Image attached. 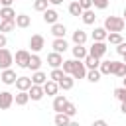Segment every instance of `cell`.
<instances>
[{"label":"cell","instance_id":"cell-1","mask_svg":"<svg viewBox=\"0 0 126 126\" xmlns=\"http://www.w3.org/2000/svg\"><path fill=\"white\" fill-rule=\"evenodd\" d=\"M102 28H104L108 33H122V30L126 28V22H124L122 16H106Z\"/></svg>","mask_w":126,"mask_h":126},{"label":"cell","instance_id":"cell-2","mask_svg":"<svg viewBox=\"0 0 126 126\" xmlns=\"http://www.w3.org/2000/svg\"><path fill=\"white\" fill-rule=\"evenodd\" d=\"M106 41H93V45L89 47V55L96 57V59H102L106 55Z\"/></svg>","mask_w":126,"mask_h":126},{"label":"cell","instance_id":"cell-3","mask_svg":"<svg viewBox=\"0 0 126 126\" xmlns=\"http://www.w3.org/2000/svg\"><path fill=\"white\" fill-rule=\"evenodd\" d=\"M30 59H32V53H30L28 49H20V51H16V55H14V63H16L18 67H22V69H28Z\"/></svg>","mask_w":126,"mask_h":126},{"label":"cell","instance_id":"cell-4","mask_svg":"<svg viewBox=\"0 0 126 126\" xmlns=\"http://www.w3.org/2000/svg\"><path fill=\"white\" fill-rule=\"evenodd\" d=\"M12 63H14V55L10 49H0V69H12Z\"/></svg>","mask_w":126,"mask_h":126},{"label":"cell","instance_id":"cell-5","mask_svg":"<svg viewBox=\"0 0 126 126\" xmlns=\"http://www.w3.org/2000/svg\"><path fill=\"white\" fill-rule=\"evenodd\" d=\"M30 47H32L33 53H39V51L45 47V37H43L41 33H33V35L30 37Z\"/></svg>","mask_w":126,"mask_h":126},{"label":"cell","instance_id":"cell-6","mask_svg":"<svg viewBox=\"0 0 126 126\" xmlns=\"http://www.w3.org/2000/svg\"><path fill=\"white\" fill-rule=\"evenodd\" d=\"M63 55L61 53H55V51H51L49 55H47V65L51 67V69H61V65H63Z\"/></svg>","mask_w":126,"mask_h":126},{"label":"cell","instance_id":"cell-7","mask_svg":"<svg viewBox=\"0 0 126 126\" xmlns=\"http://www.w3.org/2000/svg\"><path fill=\"white\" fill-rule=\"evenodd\" d=\"M14 104V94L10 91H2L0 93V110H8Z\"/></svg>","mask_w":126,"mask_h":126},{"label":"cell","instance_id":"cell-8","mask_svg":"<svg viewBox=\"0 0 126 126\" xmlns=\"http://www.w3.org/2000/svg\"><path fill=\"white\" fill-rule=\"evenodd\" d=\"M16 79H18V75H16L14 69H4V71L0 73V81H2L4 85H16Z\"/></svg>","mask_w":126,"mask_h":126},{"label":"cell","instance_id":"cell-9","mask_svg":"<svg viewBox=\"0 0 126 126\" xmlns=\"http://www.w3.org/2000/svg\"><path fill=\"white\" fill-rule=\"evenodd\" d=\"M71 39H73V43H75V45H85V43H87V39H89V33H87L85 30H79V28H77V30L73 32Z\"/></svg>","mask_w":126,"mask_h":126},{"label":"cell","instance_id":"cell-10","mask_svg":"<svg viewBox=\"0 0 126 126\" xmlns=\"http://www.w3.org/2000/svg\"><path fill=\"white\" fill-rule=\"evenodd\" d=\"M43 22L45 24H49V26H53V24H57V20H59V14H57V10L55 8H47L45 12H43Z\"/></svg>","mask_w":126,"mask_h":126},{"label":"cell","instance_id":"cell-11","mask_svg":"<svg viewBox=\"0 0 126 126\" xmlns=\"http://www.w3.org/2000/svg\"><path fill=\"white\" fill-rule=\"evenodd\" d=\"M51 47H53L55 53H61V55H63V53L69 49V43H67L65 37H59V39H53V41H51Z\"/></svg>","mask_w":126,"mask_h":126},{"label":"cell","instance_id":"cell-12","mask_svg":"<svg viewBox=\"0 0 126 126\" xmlns=\"http://www.w3.org/2000/svg\"><path fill=\"white\" fill-rule=\"evenodd\" d=\"M71 53H73V59L85 61V57L89 55V49H87L85 45H73V47H71Z\"/></svg>","mask_w":126,"mask_h":126},{"label":"cell","instance_id":"cell-13","mask_svg":"<svg viewBox=\"0 0 126 126\" xmlns=\"http://www.w3.org/2000/svg\"><path fill=\"white\" fill-rule=\"evenodd\" d=\"M32 77H26V75H20L18 79H16V89L18 91H30L32 89Z\"/></svg>","mask_w":126,"mask_h":126},{"label":"cell","instance_id":"cell-14","mask_svg":"<svg viewBox=\"0 0 126 126\" xmlns=\"http://www.w3.org/2000/svg\"><path fill=\"white\" fill-rule=\"evenodd\" d=\"M28 94H30V100H41L43 96H45V93H43V87H39V85H32V89L28 91Z\"/></svg>","mask_w":126,"mask_h":126},{"label":"cell","instance_id":"cell-15","mask_svg":"<svg viewBox=\"0 0 126 126\" xmlns=\"http://www.w3.org/2000/svg\"><path fill=\"white\" fill-rule=\"evenodd\" d=\"M87 67L83 61H77L75 63V69H73V79H87Z\"/></svg>","mask_w":126,"mask_h":126},{"label":"cell","instance_id":"cell-16","mask_svg":"<svg viewBox=\"0 0 126 126\" xmlns=\"http://www.w3.org/2000/svg\"><path fill=\"white\" fill-rule=\"evenodd\" d=\"M43 93L47 94V96H57V93H59V83H55V81H47L45 85H43Z\"/></svg>","mask_w":126,"mask_h":126},{"label":"cell","instance_id":"cell-17","mask_svg":"<svg viewBox=\"0 0 126 126\" xmlns=\"http://www.w3.org/2000/svg\"><path fill=\"white\" fill-rule=\"evenodd\" d=\"M51 33H53V39H59V37H65V33H67V26L65 24H53L51 26Z\"/></svg>","mask_w":126,"mask_h":126},{"label":"cell","instance_id":"cell-18","mask_svg":"<svg viewBox=\"0 0 126 126\" xmlns=\"http://www.w3.org/2000/svg\"><path fill=\"white\" fill-rule=\"evenodd\" d=\"M91 37H93V41H106V37H108V32H106L102 26H98V28H94V30H93Z\"/></svg>","mask_w":126,"mask_h":126},{"label":"cell","instance_id":"cell-19","mask_svg":"<svg viewBox=\"0 0 126 126\" xmlns=\"http://www.w3.org/2000/svg\"><path fill=\"white\" fill-rule=\"evenodd\" d=\"M41 65H43L41 57H39L37 53H32V59H30V63H28V69H32V73H35V71H41Z\"/></svg>","mask_w":126,"mask_h":126},{"label":"cell","instance_id":"cell-20","mask_svg":"<svg viewBox=\"0 0 126 126\" xmlns=\"http://www.w3.org/2000/svg\"><path fill=\"white\" fill-rule=\"evenodd\" d=\"M65 104H67V96H65V94L53 96V110H55V114L63 112V106H65Z\"/></svg>","mask_w":126,"mask_h":126},{"label":"cell","instance_id":"cell-21","mask_svg":"<svg viewBox=\"0 0 126 126\" xmlns=\"http://www.w3.org/2000/svg\"><path fill=\"white\" fill-rule=\"evenodd\" d=\"M30 26H32V18H30L28 14H18V16H16V28L26 30V28H30Z\"/></svg>","mask_w":126,"mask_h":126},{"label":"cell","instance_id":"cell-22","mask_svg":"<svg viewBox=\"0 0 126 126\" xmlns=\"http://www.w3.org/2000/svg\"><path fill=\"white\" fill-rule=\"evenodd\" d=\"M47 81H49V77H47L43 71H35V73H32V83H33V85H39V87H43Z\"/></svg>","mask_w":126,"mask_h":126},{"label":"cell","instance_id":"cell-23","mask_svg":"<svg viewBox=\"0 0 126 126\" xmlns=\"http://www.w3.org/2000/svg\"><path fill=\"white\" fill-rule=\"evenodd\" d=\"M112 75H116V77H126V63H122V61H112Z\"/></svg>","mask_w":126,"mask_h":126},{"label":"cell","instance_id":"cell-24","mask_svg":"<svg viewBox=\"0 0 126 126\" xmlns=\"http://www.w3.org/2000/svg\"><path fill=\"white\" fill-rule=\"evenodd\" d=\"M14 102H16L18 106H26V104L30 102V94H28V91H18V94H14Z\"/></svg>","mask_w":126,"mask_h":126},{"label":"cell","instance_id":"cell-25","mask_svg":"<svg viewBox=\"0 0 126 126\" xmlns=\"http://www.w3.org/2000/svg\"><path fill=\"white\" fill-rule=\"evenodd\" d=\"M73 85H75L73 75H65V77L59 81V89H61V91H71V89H73Z\"/></svg>","mask_w":126,"mask_h":126},{"label":"cell","instance_id":"cell-26","mask_svg":"<svg viewBox=\"0 0 126 126\" xmlns=\"http://www.w3.org/2000/svg\"><path fill=\"white\" fill-rule=\"evenodd\" d=\"M81 20H83V24H85V26H93V24H94V20H96L94 10H85V12H83V16H81Z\"/></svg>","mask_w":126,"mask_h":126},{"label":"cell","instance_id":"cell-27","mask_svg":"<svg viewBox=\"0 0 126 126\" xmlns=\"http://www.w3.org/2000/svg\"><path fill=\"white\" fill-rule=\"evenodd\" d=\"M67 10H69V14H71V16H75V18L83 16V12H85V10L81 8V4H79L77 0H73V2L69 4V8H67Z\"/></svg>","mask_w":126,"mask_h":126},{"label":"cell","instance_id":"cell-28","mask_svg":"<svg viewBox=\"0 0 126 126\" xmlns=\"http://www.w3.org/2000/svg\"><path fill=\"white\" fill-rule=\"evenodd\" d=\"M83 63H85V67H87L89 71H93V69H98V65H100V59H96V57H93V55H87Z\"/></svg>","mask_w":126,"mask_h":126},{"label":"cell","instance_id":"cell-29","mask_svg":"<svg viewBox=\"0 0 126 126\" xmlns=\"http://www.w3.org/2000/svg\"><path fill=\"white\" fill-rule=\"evenodd\" d=\"M16 10L10 6V8H0V18L2 20H16Z\"/></svg>","mask_w":126,"mask_h":126},{"label":"cell","instance_id":"cell-30","mask_svg":"<svg viewBox=\"0 0 126 126\" xmlns=\"http://www.w3.org/2000/svg\"><path fill=\"white\" fill-rule=\"evenodd\" d=\"M53 122H55V126H69V122H71V116H67V114L59 112V114H55Z\"/></svg>","mask_w":126,"mask_h":126},{"label":"cell","instance_id":"cell-31","mask_svg":"<svg viewBox=\"0 0 126 126\" xmlns=\"http://www.w3.org/2000/svg\"><path fill=\"white\" fill-rule=\"evenodd\" d=\"M75 63H77V59H65V61H63V65H61V69H63V73H65V75H73V69H75Z\"/></svg>","mask_w":126,"mask_h":126},{"label":"cell","instance_id":"cell-32","mask_svg":"<svg viewBox=\"0 0 126 126\" xmlns=\"http://www.w3.org/2000/svg\"><path fill=\"white\" fill-rule=\"evenodd\" d=\"M98 71H100V75H112V61H110V59H106V61H100V65H98Z\"/></svg>","mask_w":126,"mask_h":126},{"label":"cell","instance_id":"cell-33","mask_svg":"<svg viewBox=\"0 0 126 126\" xmlns=\"http://www.w3.org/2000/svg\"><path fill=\"white\" fill-rule=\"evenodd\" d=\"M16 28V20H2L0 24V33H8Z\"/></svg>","mask_w":126,"mask_h":126},{"label":"cell","instance_id":"cell-34","mask_svg":"<svg viewBox=\"0 0 126 126\" xmlns=\"http://www.w3.org/2000/svg\"><path fill=\"white\" fill-rule=\"evenodd\" d=\"M47 8H49V0H33V10L35 12H41L43 14Z\"/></svg>","mask_w":126,"mask_h":126},{"label":"cell","instance_id":"cell-35","mask_svg":"<svg viewBox=\"0 0 126 126\" xmlns=\"http://www.w3.org/2000/svg\"><path fill=\"white\" fill-rule=\"evenodd\" d=\"M100 77H102V75H100V71H98V69L87 71V81H89V83H98V81H100Z\"/></svg>","mask_w":126,"mask_h":126},{"label":"cell","instance_id":"cell-36","mask_svg":"<svg viewBox=\"0 0 126 126\" xmlns=\"http://www.w3.org/2000/svg\"><path fill=\"white\" fill-rule=\"evenodd\" d=\"M63 114H67V116H71V118H73V116L77 114V106H75L71 100H67V104L63 106Z\"/></svg>","mask_w":126,"mask_h":126},{"label":"cell","instance_id":"cell-37","mask_svg":"<svg viewBox=\"0 0 126 126\" xmlns=\"http://www.w3.org/2000/svg\"><path fill=\"white\" fill-rule=\"evenodd\" d=\"M63 77H65L63 69H51V73H49V79H51V81H55V83H59Z\"/></svg>","mask_w":126,"mask_h":126},{"label":"cell","instance_id":"cell-38","mask_svg":"<svg viewBox=\"0 0 126 126\" xmlns=\"http://www.w3.org/2000/svg\"><path fill=\"white\" fill-rule=\"evenodd\" d=\"M114 98L120 102H126V87H118L114 89Z\"/></svg>","mask_w":126,"mask_h":126},{"label":"cell","instance_id":"cell-39","mask_svg":"<svg viewBox=\"0 0 126 126\" xmlns=\"http://www.w3.org/2000/svg\"><path fill=\"white\" fill-rule=\"evenodd\" d=\"M106 41H108V43H112V45H118V43H122L124 39H122V33H108Z\"/></svg>","mask_w":126,"mask_h":126},{"label":"cell","instance_id":"cell-40","mask_svg":"<svg viewBox=\"0 0 126 126\" xmlns=\"http://www.w3.org/2000/svg\"><path fill=\"white\" fill-rule=\"evenodd\" d=\"M93 8H96V10H106V8H108V0H93Z\"/></svg>","mask_w":126,"mask_h":126},{"label":"cell","instance_id":"cell-41","mask_svg":"<svg viewBox=\"0 0 126 126\" xmlns=\"http://www.w3.org/2000/svg\"><path fill=\"white\" fill-rule=\"evenodd\" d=\"M83 10H93V0H77Z\"/></svg>","mask_w":126,"mask_h":126},{"label":"cell","instance_id":"cell-42","mask_svg":"<svg viewBox=\"0 0 126 126\" xmlns=\"http://www.w3.org/2000/svg\"><path fill=\"white\" fill-rule=\"evenodd\" d=\"M116 53L118 55H126V41H122V43L116 45Z\"/></svg>","mask_w":126,"mask_h":126},{"label":"cell","instance_id":"cell-43","mask_svg":"<svg viewBox=\"0 0 126 126\" xmlns=\"http://www.w3.org/2000/svg\"><path fill=\"white\" fill-rule=\"evenodd\" d=\"M8 45V37H6V33H0V49H4Z\"/></svg>","mask_w":126,"mask_h":126},{"label":"cell","instance_id":"cell-44","mask_svg":"<svg viewBox=\"0 0 126 126\" xmlns=\"http://www.w3.org/2000/svg\"><path fill=\"white\" fill-rule=\"evenodd\" d=\"M91 126H108V124H106V120H102V118H98V120H94V122H93Z\"/></svg>","mask_w":126,"mask_h":126},{"label":"cell","instance_id":"cell-45","mask_svg":"<svg viewBox=\"0 0 126 126\" xmlns=\"http://www.w3.org/2000/svg\"><path fill=\"white\" fill-rule=\"evenodd\" d=\"M12 2H14V0H0L2 8H10V6H12Z\"/></svg>","mask_w":126,"mask_h":126},{"label":"cell","instance_id":"cell-46","mask_svg":"<svg viewBox=\"0 0 126 126\" xmlns=\"http://www.w3.org/2000/svg\"><path fill=\"white\" fill-rule=\"evenodd\" d=\"M49 4L51 6H59V4H63V0H49Z\"/></svg>","mask_w":126,"mask_h":126},{"label":"cell","instance_id":"cell-47","mask_svg":"<svg viewBox=\"0 0 126 126\" xmlns=\"http://www.w3.org/2000/svg\"><path fill=\"white\" fill-rule=\"evenodd\" d=\"M120 112L126 114V102H120Z\"/></svg>","mask_w":126,"mask_h":126},{"label":"cell","instance_id":"cell-48","mask_svg":"<svg viewBox=\"0 0 126 126\" xmlns=\"http://www.w3.org/2000/svg\"><path fill=\"white\" fill-rule=\"evenodd\" d=\"M69 126H81V124H79V122H75V120H71V122H69Z\"/></svg>","mask_w":126,"mask_h":126},{"label":"cell","instance_id":"cell-49","mask_svg":"<svg viewBox=\"0 0 126 126\" xmlns=\"http://www.w3.org/2000/svg\"><path fill=\"white\" fill-rule=\"evenodd\" d=\"M122 18H124V22H126V8H124V12H122Z\"/></svg>","mask_w":126,"mask_h":126},{"label":"cell","instance_id":"cell-50","mask_svg":"<svg viewBox=\"0 0 126 126\" xmlns=\"http://www.w3.org/2000/svg\"><path fill=\"white\" fill-rule=\"evenodd\" d=\"M122 63H126V55H122Z\"/></svg>","mask_w":126,"mask_h":126},{"label":"cell","instance_id":"cell-51","mask_svg":"<svg viewBox=\"0 0 126 126\" xmlns=\"http://www.w3.org/2000/svg\"><path fill=\"white\" fill-rule=\"evenodd\" d=\"M122 83H124V85H122V87H126V77H124V79H122Z\"/></svg>","mask_w":126,"mask_h":126},{"label":"cell","instance_id":"cell-52","mask_svg":"<svg viewBox=\"0 0 126 126\" xmlns=\"http://www.w3.org/2000/svg\"><path fill=\"white\" fill-rule=\"evenodd\" d=\"M0 24H2V18H0Z\"/></svg>","mask_w":126,"mask_h":126}]
</instances>
